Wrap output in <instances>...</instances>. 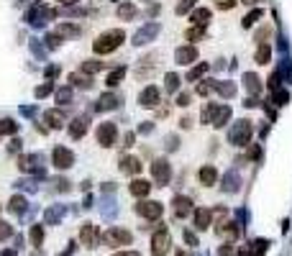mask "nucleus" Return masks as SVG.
Instances as JSON below:
<instances>
[{
	"mask_svg": "<svg viewBox=\"0 0 292 256\" xmlns=\"http://www.w3.org/2000/svg\"><path fill=\"white\" fill-rule=\"evenodd\" d=\"M123 39H126V33H123L121 28H110V31L100 33V36L95 39L93 49H95V54H113L123 44Z\"/></svg>",
	"mask_w": 292,
	"mask_h": 256,
	"instance_id": "obj_1",
	"label": "nucleus"
},
{
	"mask_svg": "<svg viewBox=\"0 0 292 256\" xmlns=\"http://www.w3.org/2000/svg\"><path fill=\"white\" fill-rule=\"evenodd\" d=\"M251 133H254V126H251V120H236L233 128L228 131V141L233 143V146H246V143L251 141Z\"/></svg>",
	"mask_w": 292,
	"mask_h": 256,
	"instance_id": "obj_2",
	"label": "nucleus"
},
{
	"mask_svg": "<svg viewBox=\"0 0 292 256\" xmlns=\"http://www.w3.org/2000/svg\"><path fill=\"white\" fill-rule=\"evenodd\" d=\"M133 241V233L131 231H126V228H118V226H113L110 231H105L103 233V243L105 246H110V249H118V246H128V243Z\"/></svg>",
	"mask_w": 292,
	"mask_h": 256,
	"instance_id": "obj_3",
	"label": "nucleus"
},
{
	"mask_svg": "<svg viewBox=\"0 0 292 256\" xmlns=\"http://www.w3.org/2000/svg\"><path fill=\"white\" fill-rule=\"evenodd\" d=\"M170 246H172V236H170V231L159 223L156 233L151 236V254H154V256H167Z\"/></svg>",
	"mask_w": 292,
	"mask_h": 256,
	"instance_id": "obj_4",
	"label": "nucleus"
},
{
	"mask_svg": "<svg viewBox=\"0 0 292 256\" xmlns=\"http://www.w3.org/2000/svg\"><path fill=\"white\" fill-rule=\"evenodd\" d=\"M151 177H154V182L159 185V187L170 185V177H172L170 162H167V159H154L151 162Z\"/></svg>",
	"mask_w": 292,
	"mask_h": 256,
	"instance_id": "obj_5",
	"label": "nucleus"
},
{
	"mask_svg": "<svg viewBox=\"0 0 292 256\" xmlns=\"http://www.w3.org/2000/svg\"><path fill=\"white\" fill-rule=\"evenodd\" d=\"M116 141H118V128H116V123H100V126H97V143H100V146L110 149Z\"/></svg>",
	"mask_w": 292,
	"mask_h": 256,
	"instance_id": "obj_6",
	"label": "nucleus"
},
{
	"mask_svg": "<svg viewBox=\"0 0 292 256\" xmlns=\"http://www.w3.org/2000/svg\"><path fill=\"white\" fill-rule=\"evenodd\" d=\"M51 162H54V166H57V169H70V166L74 164V154L67 149V146H54Z\"/></svg>",
	"mask_w": 292,
	"mask_h": 256,
	"instance_id": "obj_7",
	"label": "nucleus"
},
{
	"mask_svg": "<svg viewBox=\"0 0 292 256\" xmlns=\"http://www.w3.org/2000/svg\"><path fill=\"white\" fill-rule=\"evenodd\" d=\"M154 72H156V54H146L141 59V64L133 70V74H136L139 80H149V77H154Z\"/></svg>",
	"mask_w": 292,
	"mask_h": 256,
	"instance_id": "obj_8",
	"label": "nucleus"
},
{
	"mask_svg": "<svg viewBox=\"0 0 292 256\" xmlns=\"http://www.w3.org/2000/svg\"><path fill=\"white\" fill-rule=\"evenodd\" d=\"M133 210H136V213H139L141 218H149V220H154V218H162V213H164V205H162V203H146V200H144V203H139V205L133 208Z\"/></svg>",
	"mask_w": 292,
	"mask_h": 256,
	"instance_id": "obj_9",
	"label": "nucleus"
},
{
	"mask_svg": "<svg viewBox=\"0 0 292 256\" xmlns=\"http://www.w3.org/2000/svg\"><path fill=\"white\" fill-rule=\"evenodd\" d=\"M80 238H82L85 246L95 249V246H97V241H100V228H97V226H93V223H85V226H82V231H80Z\"/></svg>",
	"mask_w": 292,
	"mask_h": 256,
	"instance_id": "obj_10",
	"label": "nucleus"
},
{
	"mask_svg": "<svg viewBox=\"0 0 292 256\" xmlns=\"http://www.w3.org/2000/svg\"><path fill=\"white\" fill-rule=\"evenodd\" d=\"M139 105H141V108H154V105H159V90H156L154 85L144 87L141 95H139Z\"/></svg>",
	"mask_w": 292,
	"mask_h": 256,
	"instance_id": "obj_11",
	"label": "nucleus"
},
{
	"mask_svg": "<svg viewBox=\"0 0 292 256\" xmlns=\"http://www.w3.org/2000/svg\"><path fill=\"white\" fill-rule=\"evenodd\" d=\"M172 210H174V218H185V215H190V210H193V200L185 197V195H177L174 203H172Z\"/></svg>",
	"mask_w": 292,
	"mask_h": 256,
	"instance_id": "obj_12",
	"label": "nucleus"
},
{
	"mask_svg": "<svg viewBox=\"0 0 292 256\" xmlns=\"http://www.w3.org/2000/svg\"><path fill=\"white\" fill-rule=\"evenodd\" d=\"M228 118H231V108H228V105H216V110H213V118H210V126L223 128V126L228 123Z\"/></svg>",
	"mask_w": 292,
	"mask_h": 256,
	"instance_id": "obj_13",
	"label": "nucleus"
},
{
	"mask_svg": "<svg viewBox=\"0 0 292 256\" xmlns=\"http://www.w3.org/2000/svg\"><path fill=\"white\" fill-rule=\"evenodd\" d=\"M197 177H200V185H205V187H213L218 182V169L213 164H205V166H200V172H197Z\"/></svg>",
	"mask_w": 292,
	"mask_h": 256,
	"instance_id": "obj_14",
	"label": "nucleus"
},
{
	"mask_svg": "<svg viewBox=\"0 0 292 256\" xmlns=\"http://www.w3.org/2000/svg\"><path fill=\"white\" fill-rule=\"evenodd\" d=\"M121 172L123 174H139L141 172V162L136 157H131V154H126V157L121 159Z\"/></svg>",
	"mask_w": 292,
	"mask_h": 256,
	"instance_id": "obj_15",
	"label": "nucleus"
},
{
	"mask_svg": "<svg viewBox=\"0 0 292 256\" xmlns=\"http://www.w3.org/2000/svg\"><path fill=\"white\" fill-rule=\"evenodd\" d=\"M174 57H177L179 64H193V62L197 59V49H195V47H179V49L174 51Z\"/></svg>",
	"mask_w": 292,
	"mask_h": 256,
	"instance_id": "obj_16",
	"label": "nucleus"
},
{
	"mask_svg": "<svg viewBox=\"0 0 292 256\" xmlns=\"http://www.w3.org/2000/svg\"><path fill=\"white\" fill-rule=\"evenodd\" d=\"M156 33H159V23H149V26H144L136 36H133V44H146L149 39H154Z\"/></svg>",
	"mask_w": 292,
	"mask_h": 256,
	"instance_id": "obj_17",
	"label": "nucleus"
},
{
	"mask_svg": "<svg viewBox=\"0 0 292 256\" xmlns=\"http://www.w3.org/2000/svg\"><path fill=\"white\" fill-rule=\"evenodd\" d=\"M195 228H200V231H205L208 226H210V218H213V210H208V208H197L195 210Z\"/></svg>",
	"mask_w": 292,
	"mask_h": 256,
	"instance_id": "obj_18",
	"label": "nucleus"
},
{
	"mask_svg": "<svg viewBox=\"0 0 292 256\" xmlns=\"http://www.w3.org/2000/svg\"><path fill=\"white\" fill-rule=\"evenodd\" d=\"M190 21H193V26L205 28L208 21H210V10H208V8H197V10H193V13H190Z\"/></svg>",
	"mask_w": 292,
	"mask_h": 256,
	"instance_id": "obj_19",
	"label": "nucleus"
},
{
	"mask_svg": "<svg viewBox=\"0 0 292 256\" xmlns=\"http://www.w3.org/2000/svg\"><path fill=\"white\" fill-rule=\"evenodd\" d=\"M44 120H47L49 128H62V126H64L62 110H47V113H44Z\"/></svg>",
	"mask_w": 292,
	"mask_h": 256,
	"instance_id": "obj_20",
	"label": "nucleus"
},
{
	"mask_svg": "<svg viewBox=\"0 0 292 256\" xmlns=\"http://www.w3.org/2000/svg\"><path fill=\"white\" fill-rule=\"evenodd\" d=\"M243 82H246V90H249L251 95H259L262 93V80L254 72H246L243 74Z\"/></svg>",
	"mask_w": 292,
	"mask_h": 256,
	"instance_id": "obj_21",
	"label": "nucleus"
},
{
	"mask_svg": "<svg viewBox=\"0 0 292 256\" xmlns=\"http://www.w3.org/2000/svg\"><path fill=\"white\" fill-rule=\"evenodd\" d=\"M149 192H151V185L146 182V180H133L131 182V195L133 197H146Z\"/></svg>",
	"mask_w": 292,
	"mask_h": 256,
	"instance_id": "obj_22",
	"label": "nucleus"
},
{
	"mask_svg": "<svg viewBox=\"0 0 292 256\" xmlns=\"http://www.w3.org/2000/svg\"><path fill=\"white\" fill-rule=\"evenodd\" d=\"M254 59H256V64H269V59H272V47H269L267 41H262L256 54H254Z\"/></svg>",
	"mask_w": 292,
	"mask_h": 256,
	"instance_id": "obj_23",
	"label": "nucleus"
},
{
	"mask_svg": "<svg viewBox=\"0 0 292 256\" xmlns=\"http://www.w3.org/2000/svg\"><path fill=\"white\" fill-rule=\"evenodd\" d=\"M136 16H139V10H136V5H133V3H121L118 5V18L121 21H133Z\"/></svg>",
	"mask_w": 292,
	"mask_h": 256,
	"instance_id": "obj_24",
	"label": "nucleus"
},
{
	"mask_svg": "<svg viewBox=\"0 0 292 256\" xmlns=\"http://www.w3.org/2000/svg\"><path fill=\"white\" fill-rule=\"evenodd\" d=\"M85 131H87V118H74L72 126H70V136L72 139H82Z\"/></svg>",
	"mask_w": 292,
	"mask_h": 256,
	"instance_id": "obj_25",
	"label": "nucleus"
},
{
	"mask_svg": "<svg viewBox=\"0 0 292 256\" xmlns=\"http://www.w3.org/2000/svg\"><path fill=\"white\" fill-rule=\"evenodd\" d=\"M116 105H118V97L113 93L100 95V100H97V110H110V108H116Z\"/></svg>",
	"mask_w": 292,
	"mask_h": 256,
	"instance_id": "obj_26",
	"label": "nucleus"
},
{
	"mask_svg": "<svg viewBox=\"0 0 292 256\" xmlns=\"http://www.w3.org/2000/svg\"><path fill=\"white\" fill-rule=\"evenodd\" d=\"M123 77H126V67H116V70L108 74L105 85H108V87H116V85H121V80H123Z\"/></svg>",
	"mask_w": 292,
	"mask_h": 256,
	"instance_id": "obj_27",
	"label": "nucleus"
},
{
	"mask_svg": "<svg viewBox=\"0 0 292 256\" xmlns=\"http://www.w3.org/2000/svg\"><path fill=\"white\" fill-rule=\"evenodd\" d=\"M8 210L10 213H16V215H21L26 210V197H21V195H16V197H10V203H8Z\"/></svg>",
	"mask_w": 292,
	"mask_h": 256,
	"instance_id": "obj_28",
	"label": "nucleus"
},
{
	"mask_svg": "<svg viewBox=\"0 0 292 256\" xmlns=\"http://www.w3.org/2000/svg\"><path fill=\"white\" fill-rule=\"evenodd\" d=\"M213 87H216V93L223 95V97L236 95V85H233V82H213Z\"/></svg>",
	"mask_w": 292,
	"mask_h": 256,
	"instance_id": "obj_29",
	"label": "nucleus"
},
{
	"mask_svg": "<svg viewBox=\"0 0 292 256\" xmlns=\"http://www.w3.org/2000/svg\"><path fill=\"white\" fill-rule=\"evenodd\" d=\"M164 90H167V93L179 90V74H174V72H167V74H164Z\"/></svg>",
	"mask_w": 292,
	"mask_h": 256,
	"instance_id": "obj_30",
	"label": "nucleus"
},
{
	"mask_svg": "<svg viewBox=\"0 0 292 256\" xmlns=\"http://www.w3.org/2000/svg\"><path fill=\"white\" fill-rule=\"evenodd\" d=\"M267 246H269V241H264V238H259V241H251L249 243V256H262L264 251H267Z\"/></svg>",
	"mask_w": 292,
	"mask_h": 256,
	"instance_id": "obj_31",
	"label": "nucleus"
},
{
	"mask_svg": "<svg viewBox=\"0 0 292 256\" xmlns=\"http://www.w3.org/2000/svg\"><path fill=\"white\" fill-rule=\"evenodd\" d=\"M205 72H208V64H205V62H200L197 67H193V70L187 72V80H190V82H197Z\"/></svg>",
	"mask_w": 292,
	"mask_h": 256,
	"instance_id": "obj_32",
	"label": "nucleus"
},
{
	"mask_svg": "<svg viewBox=\"0 0 292 256\" xmlns=\"http://www.w3.org/2000/svg\"><path fill=\"white\" fill-rule=\"evenodd\" d=\"M70 87H82V90H87L90 85H93V80L90 77H85V74H70Z\"/></svg>",
	"mask_w": 292,
	"mask_h": 256,
	"instance_id": "obj_33",
	"label": "nucleus"
},
{
	"mask_svg": "<svg viewBox=\"0 0 292 256\" xmlns=\"http://www.w3.org/2000/svg\"><path fill=\"white\" fill-rule=\"evenodd\" d=\"M220 236H228V238H239V228H236V223H220L216 228Z\"/></svg>",
	"mask_w": 292,
	"mask_h": 256,
	"instance_id": "obj_34",
	"label": "nucleus"
},
{
	"mask_svg": "<svg viewBox=\"0 0 292 256\" xmlns=\"http://www.w3.org/2000/svg\"><path fill=\"white\" fill-rule=\"evenodd\" d=\"M28 236H31V243H33V246H41V243H44V226H31V233H28Z\"/></svg>",
	"mask_w": 292,
	"mask_h": 256,
	"instance_id": "obj_35",
	"label": "nucleus"
},
{
	"mask_svg": "<svg viewBox=\"0 0 292 256\" xmlns=\"http://www.w3.org/2000/svg\"><path fill=\"white\" fill-rule=\"evenodd\" d=\"M97 70H103V62H97V59H87V62H82V72H85V74H95Z\"/></svg>",
	"mask_w": 292,
	"mask_h": 256,
	"instance_id": "obj_36",
	"label": "nucleus"
},
{
	"mask_svg": "<svg viewBox=\"0 0 292 256\" xmlns=\"http://www.w3.org/2000/svg\"><path fill=\"white\" fill-rule=\"evenodd\" d=\"M54 33H57V36H77V33H80V28H77V26H70V23H62L57 31H54Z\"/></svg>",
	"mask_w": 292,
	"mask_h": 256,
	"instance_id": "obj_37",
	"label": "nucleus"
},
{
	"mask_svg": "<svg viewBox=\"0 0 292 256\" xmlns=\"http://www.w3.org/2000/svg\"><path fill=\"white\" fill-rule=\"evenodd\" d=\"M203 36H205V28H200V26H193V28L185 31V39L187 41H197V39H203Z\"/></svg>",
	"mask_w": 292,
	"mask_h": 256,
	"instance_id": "obj_38",
	"label": "nucleus"
},
{
	"mask_svg": "<svg viewBox=\"0 0 292 256\" xmlns=\"http://www.w3.org/2000/svg\"><path fill=\"white\" fill-rule=\"evenodd\" d=\"M259 18H262V10L256 8V10H251V13H249V16H246V18L241 21V26H243V28H251V26H254V23H256V21H259Z\"/></svg>",
	"mask_w": 292,
	"mask_h": 256,
	"instance_id": "obj_39",
	"label": "nucleus"
},
{
	"mask_svg": "<svg viewBox=\"0 0 292 256\" xmlns=\"http://www.w3.org/2000/svg\"><path fill=\"white\" fill-rule=\"evenodd\" d=\"M16 123H13V120H10V118H3V120H0V136H8V133H16Z\"/></svg>",
	"mask_w": 292,
	"mask_h": 256,
	"instance_id": "obj_40",
	"label": "nucleus"
},
{
	"mask_svg": "<svg viewBox=\"0 0 292 256\" xmlns=\"http://www.w3.org/2000/svg\"><path fill=\"white\" fill-rule=\"evenodd\" d=\"M279 85H282V74H279V72H272V74H269V90L277 93Z\"/></svg>",
	"mask_w": 292,
	"mask_h": 256,
	"instance_id": "obj_41",
	"label": "nucleus"
},
{
	"mask_svg": "<svg viewBox=\"0 0 292 256\" xmlns=\"http://www.w3.org/2000/svg\"><path fill=\"white\" fill-rule=\"evenodd\" d=\"M57 100H59L62 105H67V103H70V100H72V87H62V90L57 93Z\"/></svg>",
	"mask_w": 292,
	"mask_h": 256,
	"instance_id": "obj_42",
	"label": "nucleus"
},
{
	"mask_svg": "<svg viewBox=\"0 0 292 256\" xmlns=\"http://www.w3.org/2000/svg\"><path fill=\"white\" fill-rule=\"evenodd\" d=\"M10 236H13V226L5 223V220H0V241H3V238H10Z\"/></svg>",
	"mask_w": 292,
	"mask_h": 256,
	"instance_id": "obj_43",
	"label": "nucleus"
},
{
	"mask_svg": "<svg viewBox=\"0 0 292 256\" xmlns=\"http://www.w3.org/2000/svg\"><path fill=\"white\" fill-rule=\"evenodd\" d=\"M287 100H290V93H287V90H282V87H279V90L274 93V105H285Z\"/></svg>",
	"mask_w": 292,
	"mask_h": 256,
	"instance_id": "obj_44",
	"label": "nucleus"
},
{
	"mask_svg": "<svg viewBox=\"0 0 292 256\" xmlns=\"http://www.w3.org/2000/svg\"><path fill=\"white\" fill-rule=\"evenodd\" d=\"M193 8H195V0H182V3L177 5V13H179V16H185L187 10H193Z\"/></svg>",
	"mask_w": 292,
	"mask_h": 256,
	"instance_id": "obj_45",
	"label": "nucleus"
},
{
	"mask_svg": "<svg viewBox=\"0 0 292 256\" xmlns=\"http://www.w3.org/2000/svg\"><path fill=\"white\" fill-rule=\"evenodd\" d=\"M62 44V36H57V33H47V47L49 49H57Z\"/></svg>",
	"mask_w": 292,
	"mask_h": 256,
	"instance_id": "obj_46",
	"label": "nucleus"
},
{
	"mask_svg": "<svg viewBox=\"0 0 292 256\" xmlns=\"http://www.w3.org/2000/svg\"><path fill=\"white\" fill-rule=\"evenodd\" d=\"M226 190H228V192H233V190H239V177H236L233 172L228 174V180H226Z\"/></svg>",
	"mask_w": 292,
	"mask_h": 256,
	"instance_id": "obj_47",
	"label": "nucleus"
},
{
	"mask_svg": "<svg viewBox=\"0 0 292 256\" xmlns=\"http://www.w3.org/2000/svg\"><path fill=\"white\" fill-rule=\"evenodd\" d=\"M213 110H216V103H210V105H205V108H203V123H210Z\"/></svg>",
	"mask_w": 292,
	"mask_h": 256,
	"instance_id": "obj_48",
	"label": "nucleus"
},
{
	"mask_svg": "<svg viewBox=\"0 0 292 256\" xmlns=\"http://www.w3.org/2000/svg\"><path fill=\"white\" fill-rule=\"evenodd\" d=\"M236 5V0H216V8L218 10H231Z\"/></svg>",
	"mask_w": 292,
	"mask_h": 256,
	"instance_id": "obj_49",
	"label": "nucleus"
},
{
	"mask_svg": "<svg viewBox=\"0 0 292 256\" xmlns=\"http://www.w3.org/2000/svg\"><path fill=\"white\" fill-rule=\"evenodd\" d=\"M51 82H47V85H41V87H36V97H47L49 93H51Z\"/></svg>",
	"mask_w": 292,
	"mask_h": 256,
	"instance_id": "obj_50",
	"label": "nucleus"
},
{
	"mask_svg": "<svg viewBox=\"0 0 292 256\" xmlns=\"http://www.w3.org/2000/svg\"><path fill=\"white\" fill-rule=\"evenodd\" d=\"M210 90H213V85H210V82H203V85H197L195 93H197V95H208Z\"/></svg>",
	"mask_w": 292,
	"mask_h": 256,
	"instance_id": "obj_51",
	"label": "nucleus"
},
{
	"mask_svg": "<svg viewBox=\"0 0 292 256\" xmlns=\"http://www.w3.org/2000/svg\"><path fill=\"white\" fill-rule=\"evenodd\" d=\"M185 241L190 243V246H197V236H195L193 231H185Z\"/></svg>",
	"mask_w": 292,
	"mask_h": 256,
	"instance_id": "obj_52",
	"label": "nucleus"
},
{
	"mask_svg": "<svg viewBox=\"0 0 292 256\" xmlns=\"http://www.w3.org/2000/svg\"><path fill=\"white\" fill-rule=\"evenodd\" d=\"M8 151H10V154H18V151H21V141H18V139H13V141L8 143Z\"/></svg>",
	"mask_w": 292,
	"mask_h": 256,
	"instance_id": "obj_53",
	"label": "nucleus"
},
{
	"mask_svg": "<svg viewBox=\"0 0 292 256\" xmlns=\"http://www.w3.org/2000/svg\"><path fill=\"white\" fill-rule=\"evenodd\" d=\"M177 105H182V108H187V105H190V95H187V93H182V95H179V97H177Z\"/></svg>",
	"mask_w": 292,
	"mask_h": 256,
	"instance_id": "obj_54",
	"label": "nucleus"
},
{
	"mask_svg": "<svg viewBox=\"0 0 292 256\" xmlns=\"http://www.w3.org/2000/svg\"><path fill=\"white\" fill-rule=\"evenodd\" d=\"M220 256H233V246H231V243H226V246L220 249Z\"/></svg>",
	"mask_w": 292,
	"mask_h": 256,
	"instance_id": "obj_55",
	"label": "nucleus"
},
{
	"mask_svg": "<svg viewBox=\"0 0 292 256\" xmlns=\"http://www.w3.org/2000/svg\"><path fill=\"white\" fill-rule=\"evenodd\" d=\"M110 256H141L139 251H118V254H110Z\"/></svg>",
	"mask_w": 292,
	"mask_h": 256,
	"instance_id": "obj_56",
	"label": "nucleus"
},
{
	"mask_svg": "<svg viewBox=\"0 0 292 256\" xmlns=\"http://www.w3.org/2000/svg\"><path fill=\"white\" fill-rule=\"evenodd\" d=\"M47 77H51V80H54V77H57V67H49V70H47Z\"/></svg>",
	"mask_w": 292,
	"mask_h": 256,
	"instance_id": "obj_57",
	"label": "nucleus"
},
{
	"mask_svg": "<svg viewBox=\"0 0 292 256\" xmlns=\"http://www.w3.org/2000/svg\"><path fill=\"white\" fill-rule=\"evenodd\" d=\"M179 126H182V128H190V126H193V120H190V118H182V123H179Z\"/></svg>",
	"mask_w": 292,
	"mask_h": 256,
	"instance_id": "obj_58",
	"label": "nucleus"
},
{
	"mask_svg": "<svg viewBox=\"0 0 292 256\" xmlns=\"http://www.w3.org/2000/svg\"><path fill=\"white\" fill-rule=\"evenodd\" d=\"M133 143V133H126V143H123V146H131Z\"/></svg>",
	"mask_w": 292,
	"mask_h": 256,
	"instance_id": "obj_59",
	"label": "nucleus"
},
{
	"mask_svg": "<svg viewBox=\"0 0 292 256\" xmlns=\"http://www.w3.org/2000/svg\"><path fill=\"white\" fill-rule=\"evenodd\" d=\"M64 5H74V3H80V0H62Z\"/></svg>",
	"mask_w": 292,
	"mask_h": 256,
	"instance_id": "obj_60",
	"label": "nucleus"
},
{
	"mask_svg": "<svg viewBox=\"0 0 292 256\" xmlns=\"http://www.w3.org/2000/svg\"><path fill=\"white\" fill-rule=\"evenodd\" d=\"M3 256H18V254H16V251H10V249H8V251H3Z\"/></svg>",
	"mask_w": 292,
	"mask_h": 256,
	"instance_id": "obj_61",
	"label": "nucleus"
},
{
	"mask_svg": "<svg viewBox=\"0 0 292 256\" xmlns=\"http://www.w3.org/2000/svg\"><path fill=\"white\" fill-rule=\"evenodd\" d=\"M243 3H256V0H243Z\"/></svg>",
	"mask_w": 292,
	"mask_h": 256,
	"instance_id": "obj_62",
	"label": "nucleus"
},
{
	"mask_svg": "<svg viewBox=\"0 0 292 256\" xmlns=\"http://www.w3.org/2000/svg\"><path fill=\"white\" fill-rule=\"evenodd\" d=\"M62 256H70V254H62Z\"/></svg>",
	"mask_w": 292,
	"mask_h": 256,
	"instance_id": "obj_63",
	"label": "nucleus"
}]
</instances>
